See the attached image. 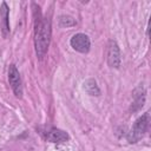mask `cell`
I'll return each mask as SVG.
<instances>
[{
    "label": "cell",
    "mask_w": 151,
    "mask_h": 151,
    "mask_svg": "<svg viewBox=\"0 0 151 151\" xmlns=\"http://www.w3.org/2000/svg\"><path fill=\"white\" fill-rule=\"evenodd\" d=\"M39 7L34 8V46L39 59H42L48 50L51 40V21L41 15Z\"/></svg>",
    "instance_id": "1"
},
{
    "label": "cell",
    "mask_w": 151,
    "mask_h": 151,
    "mask_svg": "<svg viewBox=\"0 0 151 151\" xmlns=\"http://www.w3.org/2000/svg\"><path fill=\"white\" fill-rule=\"evenodd\" d=\"M149 123H150V114L149 112H145L143 116H140L131 127L130 132L127 133V140L129 143H137L140 140L145 132L149 129Z\"/></svg>",
    "instance_id": "2"
},
{
    "label": "cell",
    "mask_w": 151,
    "mask_h": 151,
    "mask_svg": "<svg viewBox=\"0 0 151 151\" xmlns=\"http://www.w3.org/2000/svg\"><path fill=\"white\" fill-rule=\"evenodd\" d=\"M106 59H107V64L110 67H114V68L120 67V63H122L120 50L116 40L109 41L107 48H106Z\"/></svg>",
    "instance_id": "3"
},
{
    "label": "cell",
    "mask_w": 151,
    "mask_h": 151,
    "mask_svg": "<svg viewBox=\"0 0 151 151\" xmlns=\"http://www.w3.org/2000/svg\"><path fill=\"white\" fill-rule=\"evenodd\" d=\"M8 81H9V85H11L15 97L21 98V96H22V83H21L20 73H19L18 68L15 67V65H11L9 68H8Z\"/></svg>",
    "instance_id": "4"
},
{
    "label": "cell",
    "mask_w": 151,
    "mask_h": 151,
    "mask_svg": "<svg viewBox=\"0 0 151 151\" xmlns=\"http://www.w3.org/2000/svg\"><path fill=\"white\" fill-rule=\"evenodd\" d=\"M70 44H71L73 50H76L77 52H80V53H87L90 51V47H91L90 38L84 33L74 34L71 38Z\"/></svg>",
    "instance_id": "5"
},
{
    "label": "cell",
    "mask_w": 151,
    "mask_h": 151,
    "mask_svg": "<svg viewBox=\"0 0 151 151\" xmlns=\"http://www.w3.org/2000/svg\"><path fill=\"white\" fill-rule=\"evenodd\" d=\"M45 138L51 143H64L68 139V134L57 127H50L45 132Z\"/></svg>",
    "instance_id": "6"
},
{
    "label": "cell",
    "mask_w": 151,
    "mask_h": 151,
    "mask_svg": "<svg viewBox=\"0 0 151 151\" xmlns=\"http://www.w3.org/2000/svg\"><path fill=\"white\" fill-rule=\"evenodd\" d=\"M144 103H145V88L140 85L133 91V103H132L131 110L132 111L139 110L140 107H143Z\"/></svg>",
    "instance_id": "7"
},
{
    "label": "cell",
    "mask_w": 151,
    "mask_h": 151,
    "mask_svg": "<svg viewBox=\"0 0 151 151\" xmlns=\"http://www.w3.org/2000/svg\"><path fill=\"white\" fill-rule=\"evenodd\" d=\"M0 19H1V32L4 37H7L9 33V24H8V7L6 2H2L0 9Z\"/></svg>",
    "instance_id": "8"
},
{
    "label": "cell",
    "mask_w": 151,
    "mask_h": 151,
    "mask_svg": "<svg viewBox=\"0 0 151 151\" xmlns=\"http://www.w3.org/2000/svg\"><path fill=\"white\" fill-rule=\"evenodd\" d=\"M84 88L90 96H99L100 94V90L94 79H87L84 83Z\"/></svg>",
    "instance_id": "9"
},
{
    "label": "cell",
    "mask_w": 151,
    "mask_h": 151,
    "mask_svg": "<svg viewBox=\"0 0 151 151\" xmlns=\"http://www.w3.org/2000/svg\"><path fill=\"white\" fill-rule=\"evenodd\" d=\"M59 24L61 27H70V26H74L76 25V21L72 17H68V15H61L60 19H59Z\"/></svg>",
    "instance_id": "10"
}]
</instances>
